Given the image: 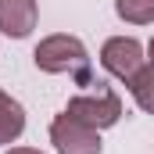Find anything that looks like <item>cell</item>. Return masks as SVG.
<instances>
[{"instance_id":"6da1fadb","label":"cell","mask_w":154,"mask_h":154,"mask_svg":"<svg viewBox=\"0 0 154 154\" xmlns=\"http://www.w3.org/2000/svg\"><path fill=\"white\" fill-rule=\"evenodd\" d=\"M32 61H36L39 72H47V75H75L79 82H86V72H90L86 43L79 36H68V32L43 36L36 43V50H32Z\"/></svg>"},{"instance_id":"7a4b0ae2","label":"cell","mask_w":154,"mask_h":154,"mask_svg":"<svg viewBox=\"0 0 154 154\" xmlns=\"http://www.w3.org/2000/svg\"><path fill=\"white\" fill-rule=\"evenodd\" d=\"M72 118L79 122H86L90 129H111L118 125V118H122V97H118L111 86H104V82H97V90L93 93H79L68 100V108H65Z\"/></svg>"},{"instance_id":"3957f363","label":"cell","mask_w":154,"mask_h":154,"mask_svg":"<svg viewBox=\"0 0 154 154\" xmlns=\"http://www.w3.org/2000/svg\"><path fill=\"white\" fill-rule=\"evenodd\" d=\"M50 143L57 154H100L104 143H100V133L90 129L86 122L72 118L68 111L50 118Z\"/></svg>"},{"instance_id":"277c9868","label":"cell","mask_w":154,"mask_h":154,"mask_svg":"<svg viewBox=\"0 0 154 154\" xmlns=\"http://www.w3.org/2000/svg\"><path fill=\"white\" fill-rule=\"evenodd\" d=\"M100 65H104L108 75L129 82V79L147 65V57H143V43L133 39V36H111V39H104V47H100Z\"/></svg>"},{"instance_id":"5b68a950","label":"cell","mask_w":154,"mask_h":154,"mask_svg":"<svg viewBox=\"0 0 154 154\" xmlns=\"http://www.w3.org/2000/svg\"><path fill=\"white\" fill-rule=\"evenodd\" d=\"M39 22L36 0H0V32L11 39H25Z\"/></svg>"},{"instance_id":"8992f818","label":"cell","mask_w":154,"mask_h":154,"mask_svg":"<svg viewBox=\"0 0 154 154\" xmlns=\"http://www.w3.org/2000/svg\"><path fill=\"white\" fill-rule=\"evenodd\" d=\"M22 133H25V108H22L11 93L0 90V147L18 143Z\"/></svg>"},{"instance_id":"52a82bcc","label":"cell","mask_w":154,"mask_h":154,"mask_svg":"<svg viewBox=\"0 0 154 154\" xmlns=\"http://www.w3.org/2000/svg\"><path fill=\"white\" fill-rule=\"evenodd\" d=\"M129 86V93H133V100H136V108L140 111H147V115H154V65L147 61L136 75L125 82Z\"/></svg>"},{"instance_id":"ba28073f","label":"cell","mask_w":154,"mask_h":154,"mask_svg":"<svg viewBox=\"0 0 154 154\" xmlns=\"http://www.w3.org/2000/svg\"><path fill=\"white\" fill-rule=\"evenodd\" d=\"M115 14L129 25H151L154 22V0H115Z\"/></svg>"},{"instance_id":"9c48e42d","label":"cell","mask_w":154,"mask_h":154,"mask_svg":"<svg viewBox=\"0 0 154 154\" xmlns=\"http://www.w3.org/2000/svg\"><path fill=\"white\" fill-rule=\"evenodd\" d=\"M4 154H43V151H36V147H11V151H4Z\"/></svg>"},{"instance_id":"30bf717a","label":"cell","mask_w":154,"mask_h":154,"mask_svg":"<svg viewBox=\"0 0 154 154\" xmlns=\"http://www.w3.org/2000/svg\"><path fill=\"white\" fill-rule=\"evenodd\" d=\"M147 61L154 65V36H151V43H147Z\"/></svg>"}]
</instances>
